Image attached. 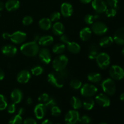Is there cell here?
Wrapping results in <instances>:
<instances>
[{
	"label": "cell",
	"instance_id": "obj_1",
	"mask_svg": "<svg viewBox=\"0 0 124 124\" xmlns=\"http://www.w3.org/2000/svg\"><path fill=\"white\" fill-rule=\"evenodd\" d=\"M20 51L26 56L34 57L38 54L39 47L36 41H30L23 44L20 47Z\"/></svg>",
	"mask_w": 124,
	"mask_h": 124
},
{
	"label": "cell",
	"instance_id": "obj_2",
	"mask_svg": "<svg viewBox=\"0 0 124 124\" xmlns=\"http://www.w3.org/2000/svg\"><path fill=\"white\" fill-rule=\"evenodd\" d=\"M2 36L4 39H10L13 43L16 44L23 43L27 38L26 33L21 31H15L12 34L4 33Z\"/></svg>",
	"mask_w": 124,
	"mask_h": 124
},
{
	"label": "cell",
	"instance_id": "obj_3",
	"mask_svg": "<svg viewBox=\"0 0 124 124\" xmlns=\"http://www.w3.org/2000/svg\"><path fill=\"white\" fill-rule=\"evenodd\" d=\"M47 80L52 85L56 88H60L64 86L65 79L62 76L59 71H53L50 73L47 76Z\"/></svg>",
	"mask_w": 124,
	"mask_h": 124
},
{
	"label": "cell",
	"instance_id": "obj_4",
	"mask_svg": "<svg viewBox=\"0 0 124 124\" xmlns=\"http://www.w3.org/2000/svg\"><path fill=\"white\" fill-rule=\"evenodd\" d=\"M69 62V59L64 54H59L53 61L52 66L56 71H60L65 69Z\"/></svg>",
	"mask_w": 124,
	"mask_h": 124
},
{
	"label": "cell",
	"instance_id": "obj_5",
	"mask_svg": "<svg viewBox=\"0 0 124 124\" xmlns=\"http://www.w3.org/2000/svg\"><path fill=\"white\" fill-rule=\"evenodd\" d=\"M101 87L104 93L108 96L114 95L116 92V84L111 78H107L103 81L101 84Z\"/></svg>",
	"mask_w": 124,
	"mask_h": 124
},
{
	"label": "cell",
	"instance_id": "obj_6",
	"mask_svg": "<svg viewBox=\"0 0 124 124\" xmlns=\"http://www.w3.org/2000/svg\"><path fill=\"white\" fill-rule=\"evenodd\" d=\"M109 75L111 78L115 81H119L124 78V71L123 68L119 65H113L109 70Z\"/></svg>",
	"mask_w": 124,
	"mask_h": 124
},
{
	"label": "cell",
	"instance_id": "obj_7",
	"mask_svg": "<svg viewBox=\"0 0 124 124\" xmlns=\"http://www.w3.org/2000/svg\"><path fill=\"white\" fill-rule=\"evenodd\" d=\"M98 88L94 85L85 84L81 88V94L85 98H91L96 94Z\"/></svg>",
	"mask_w": 124,
	"mask_h": 124
},
{
	"label": "cell",
	"instance_id": "obj_8",
	"mask_svg": "<svg viewBox=\"0 0 124 124\" xmlns=\"http://www.w3.org/2000/svg\"><path fill=\"white\" fill-rule=\"evenodd\" d=\"M96 62L99 67L101 69H105L110 64V57L106 53H99L96 58Z\"/></svg>",
	"mask_w": 124,
	"mask_h": 124
},
{
	"label": "cell",
	"instance_id": "obj_9",
	"mask_svg": "<svg viewBox=\"0 0 124 124\" xmlns=\"http://www.w3.org/2000/svg\"><path fill=\"white\" fill-rule=\"evenodd\" d=\"M92 25L91 30L92 32L94 33L96 35L101 36V35H105L107 32L108 27L102 22L96 21Z\"/></svg>",
	"mask_w": 124,
	"mask_h": 124
},
{
	"label": "cell",
	"instance_id": "obj_10",
	"mask_svg": "<svg viewBox=\"0 0 124 124\" xmlns=\"http://www.w3.org/2000/svg\"><path fill=\"white\" fill-rule=\"evenodd\" d=\"M80 119L79 113L76 110H70L65 116V122L66 124H76Z\"/></svg>",
	"mask_w": 124,
	"mask_h": 124
},
{
	"label": "cell",
	"instance_id": "obj_11",
	"mask_svg": "<svg viewBox=\"0 0 124 124\" xmlns=\"http://www.w3.org/2000/svg\"><path fill=\"white\" fill-rule=\"evenodd\" d=\"M92 6L94 10L98 13H102L107 8V4L104 0H93Z\"/></svg>",
	"mask_w": 124,
	"mask_h": 124
},
{
	"label": "cell",
	"instance_id": "obj_12",
	"mask_svg": "<svg viewBox=\"0 0 124 124\" xmlns=\"http://www.w3.org/2000/svg\"><path fill=\"white\" fill-rule=\"evenodd\" d=\"M39 59L45 64H48L52 61V55L49 50L46 48H42L38 52Z\"/></svg>",
	"mask_w": 124,
	"mask_h": 124
},
{
	"label": "cell",
	"instance_id": "obj_13",
	"mask_svg": "<svg viewBox=\"0 0 124 124\" xmlns=\"http://www.w3.org/2000/svg\"><path fill=\"white\" fill-rule=\"evenodd\" d=\"M96 102L98 105L103 107H107L110 105V99L108 95L104 93H100L95 98Z\"/></svg>",
	"mask_w": 124,
	"mask_h": 124
},
{
	"label": "cell",
	"instance_id": "obj_14",
	"mask_svg": "<svg viewBox=\"0 0 124 124\" xmlns=\"http://www.w3.org/2000/svg\"><path fill=\"white\" fill-rule=\"evenodd\" d=\"M47 108L45 105L42 103L37 104L34 108L35 116L38 119H42L44 117L47 112Z\"/></svg>",
	"mask_w": 124,
	"mask_h": 124
},
{
	"label": "cell",
	"instance_id": "obj_15",
	"mask_svg": "<svg viewBox=\"0 0 124 124\" xmlns=\"http://www.w3.org/2000/svg\"><path fill=\"white\" fill-rule=\"evenodd\" d=\"M31 73L27 70H23L19 71L16 76V80L20 84H26L30 81Z\"/></svg>",
	"mask_w": 124,
	"mask_h": 124
},
{
	"label": "cell",
	"instance_id": "obj_16",
	"mask_svg": "<svg viewBox=\"0 0 124 124\" xmlns=\"http://www.w3.org/2000/svg\"><path fill=\"white\" fill-rule=\"evenodd\" d=\"M73 13V8L71 4L69 2H64L61 6V13L64 18L71 16Z\"/></svg>",
	"mask_w": 124,
	"mask_h": 124
},
{
	"label": "cell",
	"instance_id": "obj_17",
	"mask_svg": "<svg viewBox=\"0 0 124 124\" xmlns=\"http://www.w3.org/2000/svg\"><path fill=\"white\" fill-rule=\"evenodd\" d=\"M17 48L13 45H6L1 48V52L4 55L7 57H13L17 53Z\"/></svg>",
	"mask_w": 124,
	"mask_h": 124
},
{
	"label": "cell",
	"instance_id": "obj_18",
	"mask_svg": "<svg viewBox=\"0 0 124 124\" xmlns=\"http://www.w3.org/2000/svg\"><path fill=\"white\" fill-rule=\"evenodd\" d=\"M113 38L117 44L124 46V27L120 28L116 30Z\"/></svg>",
	"mask_w": 124,
	"mask_h": 124
},
{
	"label": "cell",
	"instance_id": "obj_19",
	"mask_svg": "<svg viewBox=\"0 0 124 124\" xmlns=\"http://www.w3.org/2000/svg\"><path fill=\"white\" fill-rule=\"evenodd\" d=\"M23 98V92L18 88H15L12 92L10 94L11 101L14 104H19L21 102Z\"/></svg>",
	"mask_w": 124,
	"mask_h": 124
},
{
	"label": "cell",
	"instance_id": "obj_20",
	"mask_svg": "<svg viewBox=\"0 0 124 124\" xmlns=\"http://www.w3.org/2000/svg\"><path fill=\"white\" fill-rule=\"evenodd\" d=\"M20 6V2L18 0H8L5 3V8L8 12H13L18 10Z\"/></svg>",
	"mask_w": 124,
	"mask_h": 124
},
{
	"label": "cell",
	"instance_id": "obj_21",
	"mask_svg": "<svg viewBox=\"0 0 124 124\" xmlns=\"http://www.w3.org/2000/svg\"><path fill=\"white\" fill-rule=\"evenodd\" d=\"M53 42V36L50 35H44L40 37L38 39V44L43 47H47Z\"/></svg>",
	"mask_w": 124,
	"mask_h": 124
},
{
	"label": "cell",
	"instance_id": "obj_22",
	"mask_svg": "<svg viewBox=\"0 0 124 124\" xmlns=\"http://www.w3.org/2000/svg\"><path fill=\"white\" fill-rule=\"evenodd\" d=\"M64 26L60 22H55L52 26V31L57 36H61L63 35L64 32Z\"/></svg>",
	"mask_w": 124,
	"mask_h": 124
},
{
	"label": "cell",
	"instance_id": "obj_23",
	"mask_svg": "<svg viewBox=\"0 0 124 124\" xmlns=\"http://www.w3.org/2000/svg\"><path fill=\"white\" fill-rule=\"evenodd\" d=\"M99 53V47L98 45L94 43L90 44L88 48V58L90 59H96Z\"/></svg>",
	"mask_w": 124,
	"mask_h": 124
},
{
	"label": "cell",
	"instance_id": "obj_24",
	"mask_svg": "<svg viewBox=\"0 0 124 124\" xmlns=\"http://www.w3.org/2000/svg\"><path fill=\"white\" fill-rule=\"evenodd\" d=\"M92 34V31L89 27H84L80 31L79 38L83 41H87L90 39Z\"/></svg>",
	"mask_w": 124,
	"mask_h": 124
},
{
	"label": "cell",
	"instance_id": "obj_25",
	"mask_svg": "<svg viewBox=\"0 0 124 124\" xmlns=\"http://www.w3.org/2000/svg\"><path fill=\"white\" fill-rule=\"evenodd\" d=\"M52 22L51 21L50 18H42L39 21V26L41 29L45 30V31H47V30H50L52 27Z\"/></svg>",
	"mask_w": 124,
	"mask_h": 124
},
{
	"label": "cell",
	"instance_id": "obj_26",
	"mask_svg": "<svg viewBox=\"0 0 124 124\" xmlns=\"http://www.w3.org/2000/svg\"><path fill=\"white\" fill-rule=\"evenodd\" d=\"M67 49L72 54H78L81 51V47L75 42H71L67 44Z\"/></svg>",
	"mask_w": 124,
	"mask_h": 124
},
{
	"label": "cell",
	"instance_id": "obj_27",
	"mask_svg": "<svg viewBox=\"0 0 124 124\" xmlns=\"http://www.w3.org/2000/svg\"><path fill=\"white\" fill-rule=\"evenodd\" d=\"M114 42L113 38L111 36H104L99 41V46L102 47H108Z\"/></svg>",
	"mask_w": 124,
	"mask_h": 124
},
{
	"label": "cell",
	"instance_id": "obj_28",
	"mask_svg": "<svg viewBox=\"0 0 124 124\" xmlns=\"http://www.w3.org/2000/svg\"><path fill=\"white\" fill-rule=\"evenodd\" d=\"M87 79L92 83H98L102 79L101 75L98 73H90L87 76Z\"/></svg>",
	"mask_w": 124,
	"mask_h": 124
},
{
	"label": "cell",
	"instance_id": "obj_29",
	"mask_svg": "<svg viewBox=\"0 0 124 124\" xmlns=\"http://www.w3.org/2000/svg\"><path fill=\"white\" fill-rule=\"evenodd\" d=\"M70 104L74 110H79L82 107V102L79 98L76 96H73L70 101Z\"/></svg>",
	"mask_w": 124,
	"mask_h": 124
},
{
	"label": "cell",
	"instance_id": "obj_30",
	"mask_svg": "<svg viewBox=\"0 0 124 124\" xmlns=\"http://www.w3.org/2000/svg\"><path fill=\"white\" fill-rule=\"evenodd\" d=\"M65 50V46L63 43L56 44L52 48V51L54 53L57 54H61L64 53Z\"/></svg>",
	"mask_w": 124,
	"mask_h": 124
},
{
	"label": "cell",
	"instance_id": "obj_31",
	"mask_svg": "<svg viewBox=\"0 0 124 124\" xmlns=\"http://www.w3.org/2000/svg\"><path fill=\"white\" fill-rule=\"evenodd\" d=\"M95 102L91 98H88L82 103V107L86 110H91L94 107Z\"/></svg>",
	"mask_w": 124,
	"mask_h": 124
},
{
	"label": "cell",
	"instance_id": "obj_32",
	"mask_svg": "<svg viewBox=\"0 0 124 124\" xmlns=\"http://www.w3.org/2000/svg\"><path fill=\"white\" fill-rule=\"evenodd\" d=\"M99 16L98 15L88 14L84 17V21L86 24L91 25V24H93L97 19H99Z\"/></svg>",
	"mask_w": 124,
	"mask_h": 124
},
{
	"label": "cell",
	"instance_id": "obj_33",
	"mask_svg": "<svg viewBox=\"0 0 124 124\" xmlns=\"http://www.w3.org/2000/svg\"><path fill=\"white\" fill-rule=\"evenodd\" d=\"M23 124V118L19 115H16L12 117L10 119L8 124Z\"/></svg>",
	"mask_w": 124,
	"mask_h": 124
},
{
	"label": "cell",
	"instance_id": "obj_34",
	"mask_svg": "<svg viewBox=\"0 0 124 124\" xmlns=\"http://www.w3.org/2000/svg\"><path fill=\"white\" fill-rule=\"evenodd\" d=\"M70 86L74 90H78L81 88L82 86V84L81 81L78 79H74L70 82Z\"/></svg>",
	"mask_w": 124,
	"mask_h": 124
},
{
	"label": "cell",
	"instance_id": "obj_35",
	"mask_svg": "<svg viewBox=\"0 0 124 124\" xmlns=\"http://www.w3.org/2000/svg\"><path fill=\"white\" fill-rule=\"evenodd\" d=\"M8 104H7V99L3 94H0V111L5 110L7 108Z\"/></svg>",
	"mask_w": 124,
	"mask_h": 124
},
{
	"label": "cell",
	"instance_id": "obj_36",
	"mask_svg": "<svg viewBox=\"0 0 124 124\" xmlns=\"http://www.w3.org/2000/svg\"><path fill=\"white\" fill-rule=\"evenodd\" d=\"M43 71L44 70L42 69V67L39 66V65L34 67L31 70V74L33 75H34V76H39V75H41L43 73Z\"/></svg>",
	"mask_w": 124,
	"mask_h": 124
},
{
	"label": "cell",
	"instance_id": "obj_37",
	"mask_svg": "<svg viewBox=\"0 0 124 124\" xmlns=\"http://www.w3.org/2000/svg\"><path fill=\"white\" fill-rule=\"evenodd\" d=\"M105 13L108 18H113V17L116 16V13H117V9L110 7L109 8H107Z\"/></svg>",
	"mask_w": 124,
	"mask_h": 124
},
{
	"label": "cell",
	"instance_id": "obj_38",
	"mask_svg": "<svg viewBox=\"0 0 124 124\" xmlns=\"http://www.w3.org/2000/svg\"><path fill=\"white\" fill-rule=\"evenodd\" d=\"M44 104L47 108L51 109L53 107L56 105V102L55 99L54 98H49V99L47 100V101L45 102Z\"/></svg>",
	"mask_w": 124,
	"mask_h": 124
},
{
	"label": "cell",
	"instance_id": "obj_39",
	"mask_svg": "<svg viewBox=\"0 0 124 124\" xmlns=\"http://www.w3.org/2000/svg\"><path fill=\"white\" fill-rule=\"evenodd\" d=\"M105 2L107 6H108L110 7L116 8V9L118 8L119 0H106Z\"/></svg>",
	"mask_w": 124,
	"mask_h": 124
},
{
	"label": "cell",
	"instance_id": "obj_40",
	"mask_svg": "<svg viewBox=\"0 0 124 124\" xmlns=\"http://www.w3.org/2000/svg\"><path fill=\"white\" fill-rule=\"evenodd\" d=\"M61 13L58 12H54L50 15V19L52 22H58L60 19Z\"/></svg>",
	"mask_w": 124,
	"mask_h": 124
},
{
	"label": "cell",
	"instance_id": "obj_41",
	"mask_svg": "<svg viewBox=\"0 0 124 124\" xmlns=\"http://www.w3.org/2000/svg\"><path fill=\"white\" fill-rule=\"evenodd\" d=\"M51 110V113H52V116H54V117H58L61 113V109L58 107L57 105L53 107Z\"/></svg>",
	"mask_w": 124,
	"mask_h": 124
},
{
	"label": "cell",
	"instance_id": "obj_42",
	"mask_svg": "<svg viewBox=\"0 0 124 124\" xmlns=\"http://www.w3.org/2000/svg\"><path fill=\"white\" fill-rule=\"evenodd\" d=\"M79 122L81 124H90L92 122V119L89 116L84 115V116H82V117H80Z\"/></svg>",
	"mask_w": 124,
	"mask_h": 124
},
{
	"label": "cell",
	"instance_id": "obj_43",
	"mask_svg": "<svg viewBox=\"0 0 124 124\" xmlns=\"http://www.w3.org/2000/svg\"><path fill=\"white\" fill-rule=\"evenodd\" d=\"M49 96L47 93H44L42 94H41L38 97V101L40 103H42V104H44L45 102L47 101L48 99H49Z\"/></svg>",
	"mask_w": 124,
	"mask_h": 124
},
{
	"label": "cell",
	"instance_id": "obj_44",
	"mask_svg": "<svg viewBox=\"0 0 124 124\" xmlns=\"http://www.w3.org/2000/svg\"><path fill=\"white\" fill-rule=\"evenodd\" d=\"M33 21V19L32 17L30 16H26L23 18V24L25 26H28L32 24Z\"/></svg>",
	"mask_w": 124,
	"mask_h": 124
},
{
	"label": "cell",
	"instance_id": "obj_45",
	"mask_svg": "<svg viewBox=\"0 0 124 124\" xmlns=\"http://www.w3.org/2000/svg\"><path fill=\"white\" fill-rule=\"evenodd\" d=\"M7 112L10 114H13L16 111V105L15 104L12 102V104H10L9 105H7Z\"/></svg>",
	"mask_w": 124,
	"mask_h": 124
},
{
	"label": "cell",
	"instance_id": "obj_46",
	"mask_svg": "<svg viewBox=\"0 0 124 124\" xmlns=\"http://www.w3.org/2000/svg\"><path fill=\"white\" fill-rule=\"evenodd\" d=\"M60 41L62 42L63 44H67L68 43L70 42V38H69V36H67L65 35H61V37H60Z\"/></svg>",
	"mask_w": 124,
	"mask_h": 124
},
{
	"label": "cell",
	"instance_id": "obj_47",
	"mask_svg": "<svg viewBox=\"0 0 124 124\" xmlns=\"http://www.w3.org/2000/svg\"><path fill=\"white\" fill-rule=\"evenodd\" d=\"M23 124H36V120H35L33 118H31V117H29V118H27L26 119L24 120Z\"/></svg>",
	"mask_w": 124,
	"mask_h": 124
},
{
	"label": "cell",
	"instance_id": "obj_48",
	"mask_svg": "<svg viewBox=\"0 0 124 124\" xmlns=\"http://www.w3.org/2000/svg\"><path fill=\"white\" fill-rule=\"evenodd\" d=\"M59 72L60 73L61 75H62V76L64 79L67 78L69 76V72L66 69H64V70H61V71H59Z\"/></svg>",
	"mask_w": 124,
	"mask_h": 124
},
{
	"label": "cell",
	"instance_id": "obj_49",
	"mask_svg": "<svg viewBox=\"0 0 124 124\" xmlns=\"http://www.w3.org/2000/svg\"><path fill=\"white\" fill-rule=\"evenodd\" d=\"M4 76H5V74L4 73L3 70L2 69H0V81L3 79L4 78Z\"/></svg>",
	"mask_w": 124,
	"mask_h": 124
},
{
	"label": "cell",
	"instance_id": "obj_50",
	"mask_svg": "<svg viewBox=\"0 0 124 124\" xmlns=\"http://www.w3.org/2000/svg\"><path fill=\"white\" fill-rule=\"evenodd\" d=\"M53 124L52 121L49 119H46L44 121H42V124Z\"/></svg>",
	"mask_w": 124,
	"mask_h": 124
},
{
	"label": "cell",
	"instance_id": "obj_51",
	"mask_svg": "<svg viewBox=\"0 0 124 124\" xmlns=\"http://www.w3.org/2000/svg\"><path fill=\"white\" fill-rule=\"evenodd\" d=\"M24 111H25V110H24V109L23 108H20L19 109V110H18V114L21 116L22 115H23V114L24 113Z\"/></svg>",
	"mask_w": 124,
	"mask_h": 124
},
{
	"label": "cell",
	"instance_id": "obj_52",
	"mask_svg": "<svg viewBox=\"0 0 124 124\" xmlns=\"http://www.w3.org/2000/svg\"><path fill=\"white\" fill-rule=\"evenodd\" d=\"M4 8H5V4H4L3 2L0 1V12L3 10V9Z\"/></svg>",
	"mask_w": 124,
	"mask_h": 124
},
{
	"label": "cell",
	"instance_id": "obj_53",
	"mask_svg": "<svg viewBox=\"0 0 124 124\" xmlns=\"http://www.w3.org/2000/svg\"><path fill=\"white\" fill-rule=\"evenodd\" d=\"M27 104L28 105H31L32 104V99L31 98H28L27 99Z\"/></svg>",
	"mask_w": 124,
	"mask_h": 124
},
{
	"label": "cell",
	"instance_id": "obj_54",
	"mask_svg": "<svg viewBox=\"0 0 124 124\" xmlns=\"http://www.w3.org/2000/svg\"><path fill=\"white\" fill-rule=\"evenodd\" d=\"M80 1L83 4H88L92 1V0H80Z\"/></svg>",
	"mask_w": 124,
	"mask_h": 124
},
{
	"label": "cell",
	"instance_id": "obj_55",
	"mask_svg": "<svg viewBox=\"0 0 124 124\" xmlns=\"http://www.w3.org/2000/svg\"><path fill=\"white\" fill-rule=\"evenodd\" d=\"M120 99H121L122 101L124 102V92L122 93V94H121V96H120Z\"/></svg>",
	"mask_w": 124,
	"mask_h": 124
},
{
	"label": "cell",
	"instance_id": "obj_56",
	"mask_svg": "<svg viewBox=\"0 0 124 124\" xmlns=\"http://www.w3.org/2000/svg\"><path fill=\"white\" fill-rule=\"evenodd\" d=\"M122 54H123V56H124V48L122 49Z\"/></svg>",
	"mask_w": 124,
	"mask_h": 124
},
{
	"label": "cell",
	"instance_id": "obj_57",
	"mask_svg": "<svg viewBox=\"0 0 124 124\" xmlns=\"http://www.w3.org/2000/svg\"><path fill=\"white\" fill-rule=\"evenodd\" d=\"M107 124L105 123V122H101V123H99V124Z\"/></svg>",
	"mask_w": 124,
	"mask_h": 124
},
{
	"label": "cell",
	"instance_id": "obj_58",
	"mask_svg": "<svg viewBox=\"0 0 124 124\" xmlns=\"http://www.w3.org/2000/svg\"><path fill=\"white\" fill-rule=\"evenodd\" d=\"M123 69H124V67H123Z\"/></svg>",
	"mask_w": 124,
	"mask_h": 124
},
{
	"label": "cell",
	"instance_id": "obj_59",
	"mask_svg": "<svg viewBox=\"0 0 124 124\" xmlns=\"http://www.w3.org/2000/svg\"></svg>",
	"mask_w": 124,
	"mask_h": 124
}]
</instances>
